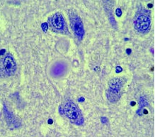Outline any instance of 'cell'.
Segmentation results:
<instances>
[{"label":"cell","instance_id":"cell-1","mask_svg":"<svg viewBox=\"0 0 155 137\" xmlns=\"http://www.w3.org/2000/svg\"><path fill=\"white\" fill-rule=\"evenodd\" d=\"M134 26L138 32L142 33H147L151 26V17L150 12L140 7L135 16Z\"/></svg>","mask_w":155,"mask_h":137},{"label":"cell","instance_id":"cell-2","mask_svg":"<svg viewBox=\"0 0 155 137\" xmlns=\"http://www.w3.org/2000/svg\"><path fill=\"white\" fill-rule=\"evenodd\" d=\"M63 114L72 123L77 125L83 123V117L78 107L72 101H67L62 107Z\"/></svg>","mask_w":155,"mask_h":137},{"label":"cell","instance_id":"cell-3","mask_svg":"<svg viewBox=\"0 0 155 137\" xmlns=\"http://www.w3.org/2000/svg\"><path fill=\"white\" fill-rule=\"evenodd\" d=\"M125 81L123 77H115L109 82L108 90L106 93L108 100L116 102L121 97V90L124 85Z\"/></svg>","mask_w":155,"mask_h":137},{"label":"cell","instance_id":"cell-4","mask_svg":"<svg viewBox=\"0 0 155 137\" xmlns=\"http://www.w3.org/2000/svg\"><path fill=\"white\" fill-rule=\"evenodd\" d=\"M48 22H49L50 28L55 32L70 34L63 16L60 12H57L50 16Z\"/></svg>","mask_w":155,"mask_h":137},{"label":"cell","instance_id":"cell-5","mask_svg":"<svg viewBox=\"0 0 155 137\" xmlns=\"http://www.w3.org/2000/svg\"><path fill=\"white\" fill-rule=\"evenodd\" d=\"M69 17L71 23V27L75 36L79 40L82 39L84 34V30L81 19L75 12L70 11L69 12Z\"/></svg>","mask_w":155,"mask_h":137},{"label":"cell","instance_id":"cell-6","mask_svg":"<svg viewBox=\"0 0 155 137\" xmlns=\"http://www.w3.org/2000/svg\"><path fill=\"white\" fill-rule=\"evenodd\" d=\"M16 70V63L13 56L10 54H7L1 61L2 73L5 75L6 76H11L15 73Z\"/></svg>","mask_w":155,"mask_h":137}]
</instances>
